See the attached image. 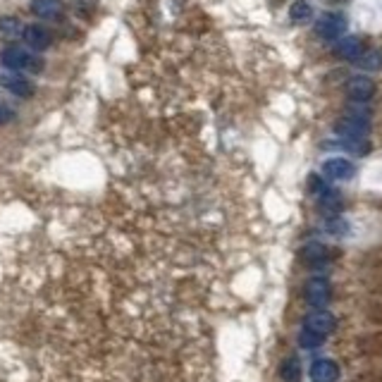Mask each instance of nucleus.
<instances>
[{
	"instance_id": "obj_1",
	"label": "nucleus",
	"mask_w": 382,
	"mask_h": 382,
	"mask_svg": "<svg viewBox=\"0 0 382 382\" xmlns=\"http://www.w3.org/2000/svg\"><path fill=\"white\" fill-rule=\"evenodd\" d=\"M0 63L3 67H10V70L17 72H43V60L36 55V50L31 48H22V46H8L0 53Z\"/></svg>"
},
{
	"instance_id": "obj_2",
	"label": "nucleus",
	"mask_w": 382,
	"mask_h": 382,
	"mask_svg": "<svg viewBox=\"0 0 382 382\" xmlns=\"http://www.w3.org/2000/svg\"><path fill=\"white\" fill-rule=\"evenodd\" d=\"M370 129V120L366 112L358 110H349L346 115H342L335 125V132L339 134L342 139H363Z\"/></svg>"
},
{
	"instance_id": "obj_3",
	"label": "nucleus",
	"mask_w": 382,
	"mask_h": 382,
	"mask_svg": "<svg viewBox=\"0 0 382 382\" xmlns=\"http://www.w3.org/2000/svg\"><path fill=\"white\" fill-rule=\"evenodd\" d=\"M346 31V17L342 13H325L318 17L316 33L323 41H339Z\"/></svg>"
},
{
	"instance_id": "obj_4",
	"label": "nucleus",
	"mask_w": 382,
	"mask_h": 382,
	"mask_svg": "<svg viewBox=\"0 0 382 382\" xmlns=\"http://www.w3.org/2000/svg\"><path fill=\"white\" fill-rule=\"evenodd\" d=\"M0 86L8 89L13 96H20V98L33 96V84L29 82V77L24 72L10 70V67H0Z\"/></svg>"
},
{
	"instance_id": "obj_5",
	"label": "nucleus",
	"mask_w": 382,
	"mask_h": 382,
	"mask_svg": "<svg viewBox=\"0 0 382 382\" xmlns=\"http://www.w3.org/2000/svg\"><path fill=\"white\" fill-rule=\"evenodd\" d=\"M330 296H333V286H330V282L325 277H311L306 282V301L311 303L316 311L328 306Z\"/></svg>"
},
{
	"instance_id": "obj_6",
	"label": "nucleus",
	"mask_w": 382,
	"mask_h": 382,
	"mask_svg": "<svg viewBox=\"0 0 382 382\" xmlns=\"http://www.w3.org/2000/svg\"><path fill=\"white\" fill-rule=\"evenodd\" d=\"M375 91H378V86H375V82L366 75H356L346 82V96H349L353 103H368L375 96Z\"/></svg>"
},
{
	"instance_id": "obj_7",
	"label": "nucleus",
	"mask_w": 382,
	"mask_h": 382,
	"mask_svg": "<svg viewBox=\"0 0 382 382\" xmlns=\"http://www.w3.org/2000/svg\"><path fill=\"white\" fill-rule=\"evenodd\" d=\"M363 53H366V43H363L358 36H346L335 43V55L346 60V63H358Z\"/></svg>"
},
{
	"instance_id": "obj_8",
	"label": "nucleus",
	"mask_w": 382,
	"mask_h": 382,
	"mask_svg": "<svg viewBox=\"0 0 382 382\" xmlns=\"http://www.w3.org/2000/svg\"><path fill=\"white\" fill-rule=\"evenodd\" d=\"M323 175L328 179H335V182L351 179L353 175H356V165L349 162L346 158H328L323 162Z\"/></svg>"
},
{
	"instance_id": "obj_9",
	"label": "nucleus",
	"mask_w": 382,
	"mask_h": 382,
	"mask_svg": "<svg viewBox=\"0 0 382 382\" xmlns=\"http://www.w3.org/2000/svg\"><path fill=\"white\" fill-rule=\"evenodd\" d=\"M342 375L339 363L333 358H318L311 366V380L313 382H337Z\"/></svg>"
},
{
	"instance_id": "obj_10",
	"label": "nucleus",
	"mask_w": 382,
	"mask_h": 382,
	"mask_svg": "<svg viewBox=\"0 0 382 382\" xmlns=\"http://www.w3.org/2000/svg\"><path fill=\"white\" fill-rule=\"evenodd\" d=\"M22 41L38 53V50H46L50 43H53V36H50V31L43 24H26L24 38H22Z\"/></svg>"
},
{
	"instance_id": "obj_11",
	"label": "nucleus",
	"mask_w": 382,
	"mask_h": 382,
	"mask_svg": "<svg viewBox=\"0 0 382 382\" xmlns=\"http://www.w3.org/2000/svg\"><path fill=\"white\" fill-rule=\"evenodd\" d=\"M24 29L26 24L20 17H13V15L0 17V41H8V43L20 41V38H24Z\"/></svg>"
},
{
	"instance_id": "obj_12",
	"label": "nucleus",
	"mask_w": 382,
	"mask_h": 382,
	"mask_svg": "<svg viewBox=\"0 0 382 382\" xmlns=\"http://www.w3.org/2000/svg\"><path fill=\"white\" fill-rule=\"evenodd\" d=\"M29 10L38 20H58L63 15V0H31Z\"/></svg>"
},
{
	"instance_id": "obj_13",
	"label": "nucleus",
	"mask_w": 382,
	"mask_h": 382,
	"mask_svg": "<svg viewBox=\"0 0 382 382\" xmlns=\"http://www.w3.org/2000/svg\"><path fill=\"white\" fill-rule=\"evenodd\" d=\"M318 206H320V211H323V215L335 217L337 213H342V208H344V199H342L339 191L325 189L323 194L318 196Z\"/></svg>"
},
{
	"instance_id": "obj_14",
	"label": "nucleus",
	"mask_w": 382,
	"mask_h": 382,
	"mask_svg": "<svg viewBox=\"0 0 382 382\" xmlns=\"http://www.w3.org/2000/svg\"><path fill=\"white\" fill-rule=\"evenodd\" d=\"M303 328L328 335V333H333V330H335V318L330 316V313H325L323 308H320V311H316V313H308L306 320H303Z\"/></svg>"
},
{
	"instance_id": "obj_15",
	"label": "nucleus",
	"mask_w": 382,
	"mask_h": 382,
	"mask_svg": "<svg viewBox=\"0 0 382 382\" xmlns=\"http://www.w3.org/2000/svg\"><path fill=\"white\" fill-rule=\"evenodd\" d=\"M311 17H313V5L308 0H294L289 5V20L294 24H306V22H311Z\"/></svg>"
},
{
	"instance_id": "obj_16",
	"label": "nucleus",
	"mask_w": 382,
	"mask_h": 382,
	"mask_svg": "<svg viewBox=\"0 0 382 382\" xmlns=\"http://www.w3.org/2000/svg\"><path fill=\"white\" fill-rule=\"evenodd\" d=\"M299 256L306 263H311V266H323V261L328 258V249H325L323 244H318V241H311V244L303 246Z\"/></svg>"
},
{
	"instance_id": "obj_17",
	"label": "nucleus",
	"mask_w": 382,
	"mask_h": 382,
	"mask_svg": "<svg viewBox=\"0 0 382 382\" xmlns=\"http://www.w3.org/2000/svg\"><path fill=\"white\" fill-rule=\"evenodd\" d=\"M356 65L366 72H382V48H366Z\"/></svg>"
},
{
	"instance_id": "obj_18",
	"label": "nucleus",
	"mask_w": 382,
	"mask_h": 382,
	"mask_svg": "<svg viewBox=\"0 0 382 382\" xmlns=\"http://www.w3.org/2000/svg\"><path fill=\"white\" fill-rule=\"evenodd\" d=\"M280 378L284 382H299L301 380V361L296 356H289L280 366Z\"/></svg>"
},
{
	"instance_id": "obj_19",
	"label": "nucleus",
	"mask_w": 382,
	"mask_h": 382,
	"mask_svg": "<svg viewBox=\"0 0 382 382\" xmlns=\"http://www.w3.org/2000/svg\"><path fill=\"white\" fill-rule=\"evenodd\" d=\"M325 342V335L323 333H316V330H308L303 328L299 333V344L301 349H318L320 344Z\"/></svg>"
},
{
	"instance_id": "obj_20",
	"label": "nucleus",
	"mask_w": 382,
	"mask_h": 382,
	"mask_svg": "<svg viewBox=\"0 0 382 382\" xmlns=\"http://www.w3.org/2000/svg\"><path fill=\"white\" fill-rule=\"evenodd\" d=\"M363 356H382V335H370L361 339Z\"/></svg>"
},
{
	"instance_id": "obj_21",
	"label": "nucleus",
	"mask_w": 382,
	"mask_h": 382,
	"mask_svg": "<svg viewBox=\"0 0 382 382\" xmlns=\"http://www.w3.org/2000/svg\"><path fill=\"white\" fill-rule=\"evenodd\" d=\"M325 189H328V187H325V182H323V177H320V175H311V177H308V191H311V194H323V191Z\"/></svg>"
},
{
	"instance_id": "obj_22",
	"label": "nucleus",
	"mask_w": 382,
	"mask_h": 382,
	"mask_svg": "<svg viewBox=\"0 0 382 382\" xmlns=\"http://www.w3.org/2000/svg\"><path fill=\"white\" fill-rule=\"evenodd\" d=\"M346 229V224H342V220H330L328 224V232H333V234H342Z\"/></svg>"
},
{
	"instance_id": "obj_23",
	"label": "nucleus",
	"mask_w": 382,
	"mask_h": 382,
	"mask_svg": "<svg viewBox=\"0 0 382 382\" xmlns=\"http://www.w3.org/2000/svg\"><path fill=\"white\" fill-rule=\"evenodd\" d=\"M370 320H373V323H382V303L370 308Z\"/></svg>"
},
{
	"instance_id": "obj_24",
	"label": "nucleus",
	"mask_w": 382,
	"mask_h": 382,
	"mask_svg": "<svg viewBox=\"0 0 382 382\" xmlns=\"http://www.w3.org/2000/svg\"><path fill=\"white\" fill-rule=\"evenodd\" d=\"M8 120H13V110L0 105V122H8Z\"/></svg>"
}]
</instances>
